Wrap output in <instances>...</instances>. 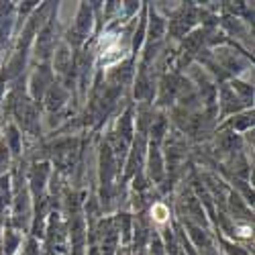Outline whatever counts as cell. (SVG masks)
<instances>
[{"label":"cell","mask_w":255,"mask_h":255,"mask_svg":"<svg viewBox=\"0 0 255 255\" xmlns=\"http://www.w3.org/2000/svg\"><path fill=\"white\" fill-rule=\"evenodd\" d=\"M102 59L104 61H109L111 55H115V59H119L123 53H121V43H119V39L113 37V35H104L102 37Z\"/></svg>","instance_id":"obj_1"},{"label":"cell","mask_w":255,"mask_h":255,"mask_svg":"<svg viewBox=\"0 0 255 255\" xmlns=\"http://www.w3.org/2000/svg\"><path fill=\"white\" fill-rule=\"evenodd\" d=\"M151 212H153V219H155L157 223H165V221H167V217H169V210H167L163 204H155Z\"/></svg>","instance_id":"obj_2"},{"label":"cell","mask_w":255,"mask_h":255,"mask_svg":"<svg viewBox=\"0 0 255 255\" xmlns=\"http://www.w3.org/2000/svg\"><path fill=\"white\" fill-rule=\"evenodd\" d=\"M239 235H243V237H249V235H251V231H249L247 227H243V229H241V233H239Z\"/></svg>","instance_id":"obj_3"}]
</instances>
